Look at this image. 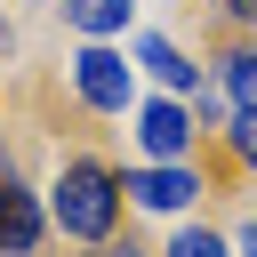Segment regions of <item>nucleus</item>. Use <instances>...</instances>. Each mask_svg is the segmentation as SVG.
I'll use <instances>...</instances> for the list:
<instances>
[{
	"instance_id": "1",
	"label": "nucleus",
	"mask_w": 257,
	"mask_h": 257,
	"mask_svg": "<svg viewBox=\"0 0 257 257\" xmlns=\"http://www.w3.org/2000/svg\"><path fill=\"white\" fill-rule=\"evenodd\" d=\"M120 209H128V193H120V169L112 161H96V153H72L64 169H56V193H48V225L64 233V241H112V225H120Z\"/></svg>"
},
{
	"instance_id": "2",
	"label": "nucleus",
	"mask_w": 257,
	"mask_h": 257,
	"mask_svg": "<svg viewBox=\"0 0 257 257\" xmlns=\"http://www.w3.org/2000/svg\"><path fill=\"white\" fill-rule=\"evenodd\" d=\"M72 96H80L88 112H128V104H137V64H128L120 48L88 40V48L72 56Z\"/></svg>"
},
{
	"instance_id": "3",
	"label": "nucleus",
	"mask_w": 257,
	"mask_h": 257,
	"mask_svg": "<svg viewBox=\"0 0 257 257\" xmlns=\"http://www.w3.org/2000/svg\"><path fill=\"white\" fill-rule=\"evenodd\" d=\"M120 193H128L137 209H161V217H177V209H193V201H201V169H193V161H153V169L120 177Z\"/></svg>"
},
{
	"instance_id": "4",
	"label": "nucleus",
	"mask_w": 257,
	"mask_h": 257,
	"mask_svg": "<svg viewBox=\"0 0 257 257\" xmlns=\"http://www.w3.org/2000/svg\"><path fill=\"white\" fill-rule=\"evenodd\" d=\"M193 112L177 104V96H153V104H137V145L153 153V161H193Z\"/></svg>"
},
{
	"instance_id": "5",
	"label": "nucleus",
	"mask_w": 257,
	"mask_h": 257,
	"mask_svg": "<svg viewBox=\"0 0 257 257\" xmlns=\"http://www.w3.org/2000/svg\"><path fill=\"white\" fill-rule=\"evenodd\" d=\"M40 241H48V217H40V201L8 177V185H0V257H32Z\"/></svg>"
},
{
	"instance_id": "6",
	"label": "nucleus",
	"mask_w": 257,
	"mask_h": 257,
	"mask_svg": "<svg viewBox=\"0 0 257 257\" xmlns=\"http://www.w3.org/2000/svg\"><path fill=\"white\" fill-rule=\"evenodd\" d=\"M137 64H145V72H153V80H161L169 96H201V64H193V56L177 48V40L145 32V40H137Z\"/></svg>"
},
{
	"instance_id": "7",
	"label": "nucleus",
	"mask_w": 257,
	"mask_h": 257,
	"mask_svg": "<svg viewBox=\"0 0 257 257\" xmlns=\"http://www.w3.org/2000/svg\"><path fill=\"white\" fill-rule=\"evenodd\" d=\"M128 8L137 0H64V24L80 40H112V32H128Z\"/></svg>"
},
{
	"instance_id": "8",
	"label": "nucleus",
	"mask_w": 257,
	"mask_h": 257,
	"mask_svg": "<svg viewBox=\"0 0 257 257\" xmlns=\"http://www.w3.org/2000/svg\"><path fill=\"white\" fill-rule=\"evenodd\" d=\"M217 72H225V96H233V112H241V104H257V40H233V48L217 56Z\"/></svg>"
},
{
	"instance_id": "9",
	"label": "nucleus",
	"mask_w": 257,
	"mask_h": 257,
	"mask_svg": "<svg viewBox=\"0 0 257 257\" xmlns=\"http://www.w3.org/2000/svg\"><path fill=\"white\" fill-rule=\"evenodd\" d=\"M225 137H233V161H241V169H257V104H241V112L225 120Z\"/></svg>"
},
{
	"instance_id": "10",
	"label": "nucleus",
	"mask_w": 257,
	"mask_h": 257,
	"mask_svg": "<svg viewBox=\"0 0 257 257\" xmlns=\"http://www.w3.org/2000/svg\"><path fill=\"white\" fill-rule=\"evenodd\" d=\"M169 257H225V241H217L209 225H177V233H169Z\"/></svg>"
},
{
	"instance_id": "11",
	"label": "nucleus",
	"mask_w": 257,
	"mask_h": 257,
	"mask_svg": "<svg viewBox=\"0 0 257 257\" xmlns=\"http://www.w3.org/2000/svg\"><path fill=\"white\" fill-rule=\"evenodd\" d=\"M225 16L233 24H257V0H225Z\"/></svg>"
},
{
	"instance_id": "12",
	"label": "nucleus",
	"mask_w": 257,
	"mask_h": 257,
	"mask_svg": "<svg viewBox=\"0 0 257 257\" xmlns=\"http://www.w3.org/2000/svg\"><path fill=\"white\" fill-rule=\"evenodd\" d=\"M88 257H145V249H128V241H96Z\"/></svg>"
},
{
	"instance_id": "13",
	"label": "nucleus",
	"mask_w": 257,
	"mask_h": 257,
	"mask_svg": "<svg viewBox=\"0 0 257 257\" xmlns=\"http://www.w3.org/2000/svg\"><path fill=\"white\" fill-rule=\"evenodd\" d=\"M233 249H241V257H257V225H241V233H233Z\"/></svg>"
},
{
	"instance_id": "14",
	"label": "nucleus",
	"mask_w": 257,
	"mask_h": 257,
	"mask_svg": "<svg viewBox=\"0 0 257 257\" xmlns=\"http://www.w3.org/2000/svg\"><path fill=\"white\" fill-rule=\"evenodd\" d=\"M0 56H8V24H0Z\"/></svg>"
}]
</instances>
